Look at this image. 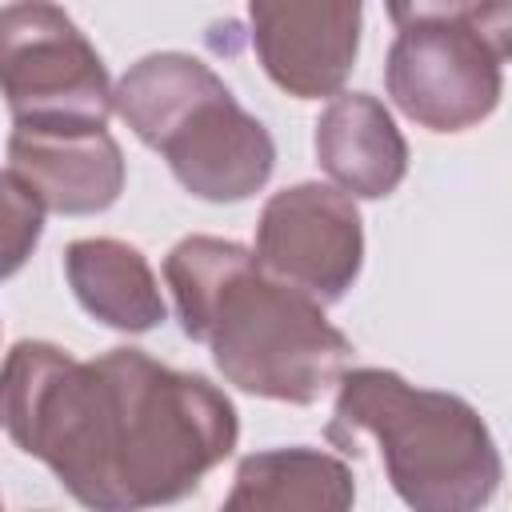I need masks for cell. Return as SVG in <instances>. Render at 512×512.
<instances>
[{"label": "cell", "instance_id": "obj_2", "mask_svg": "<svg viewBox=\"0 0 512 512\" xmlns=\"http://www.w3.org/2000/svg\"><path fill=\"white\" fill-rule=\"evenodd\" d=\"M164 284L188 340L216 372L260 400L316 404L352 360V340L324 304L272 276L256 248L224 236H184L164 256Z\"/></svg>", "mask_w": 512, "mask_h": 512}, {"label": "cell", "instance_id": "obj_12", "mask_svg": "<svg viewBox=\"0 0 512 512\" xmlns=\"http://www.w3.org/2000/svg\"><path fill=\"white\" fill-rule=\"evenodd\" d=\"M356 500L352 468L308 444L292 448H268L252 452L236 464L232 492L224 496V508H252V512H288V508H320V512H344Z\"/></svg>", "mask_w": 512, "mask_h": 512}, {"label": "cell", "instance_id": "obj_10", "mask_svg": "<svg viewBox=\"0 0 512 512\" xmlns=\"http://www.w3.org/2000/svg\"><path fill=\"white\" fill-rule=\"evenodd\" d=\"M316 164L356 200H384L408 176V140L372 92H336L316 116Z\"/></svg>", "mask_w": 512, "mask_h": 512}, {"label": "cell", "instance_id": "obj_11", "mask_svg": "<svg viewBox=\"0 0 512 512\" xmlns=\"http://www.w3.org/2000/svg\"><path fill=\"white\" fill-rule=\"evenodd\" d=\"M64 280L76 304L116 332H152L168 316L152 264L116 236L72 240L64 248Z\"/></svg>", "mask_w": 512, "mask_h": 512}, {"label": "cell", "instance_id": "obj_5", "mask_svg": "<svg viewBox=\"0 0 512 512\" xmlns=\"http://www.w3.org/2000/svg\"><path fill=\"white\" fill-rule=\"evenodd\" d=\"M4 104L16 128H108L116 88L100 52L52 0H12L0 16Z\"/></svg>", "mask_w": 512, "mask_h": 512}, {"label": "cell", "instance_id": "obj_1", "mask_svg": "<svg viewBox=\"0 0 512 512\" xmlns=\"http://www.w3.org/2000/svg\"><path fill=\"white\" fill-rule=\"evenodd\" d=\"M4 432L84 508L136 512L192 496L232 456L240 420L212 380L140 348L76 360L60 344L16 340L4 356Z\"/></svg>", "mask_w": 512, "mask_h": 512}, {"label": "cell", "instance_id": "obj_13", "mask_svg": "<svg viewBox=\"0 0 512 512\" xmlns=\"http://www.w3.org/2000/svg\"><path fill=\"white\" fill-rule=\"evenodd\" d=\"M0 188H4V276H16V268L32 256V248L40 240L48 208L8 168L0 176Z\"/></svg>", "mask_w": 512, "mask_h": 512}, {"label": "cell", "instance_id": "obj_14", "mask_svg": "<svg viewBox=\"0 0 512 512\" xmlns=\"http://www.w3.org/2000/svg\"><path fill=\"white\" fill-rule=\"evenodd\" d=\"M496 60H512V0H472L464 16Z\"/></svg>", "mask_w": 512, "mask_h": 512}, {"label": "cell", "instance_id": "obj_3", "mask_svg": "<svg viewBox=\"0 0 512 512\" xmlns=\"http://www.w3.org/2000/svg\"><path fill=\"white\" fill-rule=\"evenodd\" d=\"M324 436L348 456L372 444L388 484L416 512L484 508L504 480L484 416L464 396L420 388L392 368L344 372Z\"/></svg>", "mask_w": 512, "mask_h": 512}, {"label": "cell", "instance_id": "obj_15", "mask_svg": "<svg viewBox=\"0 0 512 512\" xmlns=\"http://www.w3.org/2000/svg\"><path fill=\"white\" fill-rule=\"evenodd\" d=\"M472 0H384L388 20L396 28H412V24H432V20H456L468 12Z\"/></svg>", "mask_w": 512, "mask_h": 512}, {"label": "cell", "instance_id": "obj_8", "mask_svg": "<svg viewBox=\"0 0 512 512\" xmlns=\"http://www.w3.org/2000/svg\"><path fill=\"white\" fill-rule=\"evenodd\" d=\"M364 0H248L252 48L264 76L296 96H336L356 68Z\"/></svg>", "mask_w": 512, "mask_h": 512}, {"label": "cell", "instance_id": "obj_9", "mask_svg": "<svg viewBox=\"0 0 512 512\" xmlns=\"http://www.w3.org/2000/svg\"><path fill=\"white\" fill-rule=\"evenodd\" d=\"M8 172L60 216L108 212L124 192V152L108 128L60 132L12 124Z\"/></svg>", "mask_w": 512, "mask_h": 512}, {"label": "cell", "instance_id": "obj_6", "mask_svg": "<svg viewBox=\"0 0 512 512\" xmlns=\"http://www.w3.org/2000/svg\"><path fill=\"white\" fill-rule=\"evenodd\" d=\"M392 104L428 132H468L500 104L504 76L492 48L468 20L400 28L384 60Z\"/></svg>", "mask_w": 512, "mask_h": 512}, {"label": "cell", "instance_id": "obj_4", "mask_svg": "<svg viewBox=\"0 0 512 512\" xmlns=\"http://www.w3.org/2000/svg\"><path fill=\"white\" fill-rule=\"evenodd\" d=\"M116 112L196 200L240 204L276 168L272 132L236 104L232 88L200 56H140L116 84Z\"/></svg>", "mask_w": 512, "mask_h": 512}, {"label": "cell", "instance_id": "obj_7", "mask_svg": "<svg viewBox=\"0 0 512 512\" xmlns=\"http://www.w3.org/2000/svg\"><path fill=\"white\" fill-rule=\"evenodd\" d=\"M256 260L320 304L344 300L364 264L356 196L320 180L272 192L256 220Z\"/></svg>", "mask_w": 512, "mask_h": 512}]
</instances>
